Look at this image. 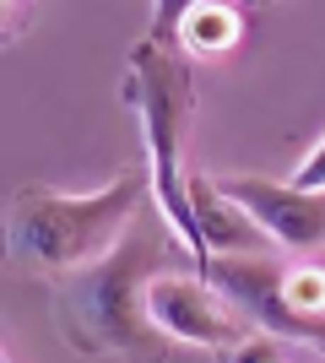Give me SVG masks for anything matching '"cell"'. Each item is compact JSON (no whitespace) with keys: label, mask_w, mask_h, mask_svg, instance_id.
Here are the masks:
<instances>
[{"label":"cell","mask_w":325,"mask_h":363,"mask_svg":"<svg viewBox=\"0 0 325 363\" xmlns=\"http://www.w3.org/2000/svg\"><path fill=\"white\" fill-rule=\"evenodd\" d=\"M293 184H298V190H325V141L309 152V157H304V163H298Z\"/></svg>","instance_id":"cell-10"},{"label":"cell","mask_w":325,"mask_h":363,"mask_svg":"<svg viewBox=\"0 0 325 363\" xmlns=\"http://www.w3.org/2000/svg\"><path fill=\"white\" fill-rule=\"evenodd\" d=\"M222 196L233 206H244L255 223L266 228V239L293 250L298 260L325 250V190H298L293 179H255V174H239V179H217Z\"/></svg>","instance_id":"cell-6"},{"label":"cell","mask_w":325,"mask_h":363,"mask_svg":"<svg viewBox=\"0 0 325 363\" xmlns=\"http://www.w3.org/2000/svg\"><path fill=\"white\" fill-rule=\"evenodd\" d=\"M147 190H152V174H120L93 196L22 190L11 201V217H6V244L16 260L60 277L98 266L108 250H120V239L147 212Z\"/></svg>","instance_id":"cell-2"},{"label":"cell","mask_w":325,"mask_h":363,"mask_svg":"<svg viewBox=\"0 0 325 363\" xmlns=\"http://www.w3.org/2000/svg\"><path fill=\"white\" fill-rule=\"evenodd\" d=\"M173 22H179V44L190 55H228L244 33V16L222 6V0H201V6H173Z\"/></svg>","instance_id":"cell-8"},{"label":"cell","mask_w":325,"mask_h":363,"mask_svg":"<svg viewBox=\"0 0 325 363\" xmlns=\"http://www.w3.org/2000/svg\"><path fill=\"white\" fill-rule=\"evenodd\" d=\"M206 282L239 309L261 336H298L325 347V260L282 255H217L206 260Z\"/></svg>","instance_id":"cell-4"},{"label":"cell","mask_w":325,"mask_h":363,"mask_svg":"<svg viewBox=\"0 0 325 363\" xmlns=\"http://www.w3.org/2000/svg\"><path fill=\"white\" fill-rule=\"evenodd\" d=\"M125 98L141 114V136H147V174H152V196L157 212L173 223V233L185 239V250L201 260V228L190 212V174H185V136H190V114H195V87H190V65L173 55V33H152L141 38L130 55V87Z\"/></svg>","instance_id":"cell-3"},{"label":"cell","mask_w":325,"mask_h":363,"mask_svg":"<svg viewBox=\"0 0 325 363\" xmlns=\"http://www.w3.org/2000/svg\"><path fill=\"white\" fill-rule=\"evenodd\" d=\"M152 320L173 342H195V347H233L239 352L244 342L261 336L206 277H185V272H169L152 282Z\"/></svg>","instance_id":"cell-5"},{"label":"cell","mask_w":325,"mask_h":363,"mask_svg":"<svg viewBox=\"0 0 325 363\" xmlns=\"http://www.w3.org/2000/svg\"><path fill=\"white\" fill-rule=\"evenodd\" d=\"M179 233L157 206L136 217V228L120 239V250H108L98 266L55 277L49 288V309L60 325L65 347L103 358V352H125L136 363H163L173 336L152 320V282L169 277L173 255H179Z\"/></svg>","instance_id":"cell-1"},{"label":"cell","mask_w":325,"mask_h":363,"mask_svg":"<svg viewBox=\"0 0 325 363\" xmlns=\"http://www.w3.org/2000/svg\"><path fill=\"white\" fill-rule=\"evenodd\" d=\"M228 363H287V347H282L277 336H255V342H244Z\"/></svg>","instance_id":"cell-9"},{"label":"cell","mask_w":325,"mask_h":363,"mask_svg":"<svg viewBox=\"0 0 325 363\" xmlns=\"http://www.w3.org/2000/svg\"><path fill=\"white\" fill-rule=\"evenodd\" d=\"M190 212H195V228H201V255L206 260H217V255H271L266 228L244 206H233L217 179L190 174Z\"/></svg>","instance_id":"cell-7"}]
</instances>
